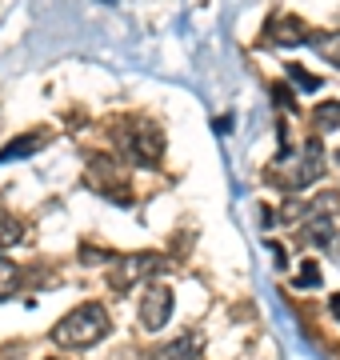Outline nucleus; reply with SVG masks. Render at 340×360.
Here are the masks:
<instances>
[{"label": "nucleus", "instance_id": "f257e3e1", "mask_svg": "<svg viewBox=\"0 0 340 360\" xmlns=\"http://www.w3.org/2000/svg\"><path fill=\"white\" fill-rule=\"evenodd\" d=\"M325 176V148H320V141H308L304 148H296V153H280L268 165V180H273L276 188H285V193H304L308 184H316V180Z\"/></svg>", "mask_w": 340, "mask_h": 360}, {"label": "nucleus", "instance_id": "f03ea898", "mask_svg": "<svg viewBox=\"0 0 340 360\" xmlns=\"http://www.w3.org/2000/svg\"><path fill=\"white\" fill-rule=\"evenodd\" d=\"M108 328H112V321H108L105 304L89 300V304H77V309H72L65 321L53 328V345L56 348H68V352H77V348H92V345H100V340L108 336Z\"/></svg>", "mask_w": 340, "mask_h": 360}, {"label": "nucleus", "instance_id": "7ed1b4c3", "mask_svg": "<svg viewBox=\"0 0 340 360\" xmlns=\"http://www.w3.org/2000/svg\"><path fill=\"white\" fill-rule=\"evenodd\" d=\"M117 144H120V156L132 160V165H140V168L160 165V156H164V132L152 120H144V116H132V120L120 124Z\"/></svg>", "mask_w": 340, "mask_h": 360}, {"label": "nucleus", "instance_id": "20e7f679", "mask_svg": "<svg viewBox=\"0 0 340 360\" xmlns=\"http://www.w3.org/2000/svg\"><path fill=\"white\" fill-rule=\"evenodd\" d=\"M164 269V260L157 252H129V257H120L112 269H108V284L117 288V292H132L144 276H157Z\"/></svg>", "mask_w": 340, "mask_h": 360}, {"label": "nucleus", "instance_id": "39448f33", "mask_svg": "<svg viewBox=\"0 0 340 360\" xmlns=\"http://www.w3.org/2000/svg\"><path fill=\"white\" fill-rule=\"evenodd\" d=\"M169 321H172V288L152 281L140 296V324L148 333H160Z\"/></svg>", "mask_w": 340, "mask_h": 360}, {"label": "nucleus", "instance_id": "423d86ee", "mask_svg": "<svg viewBox=\"0 0 340 360\" xmlns=\"http://www.w3.org/2000/svg\"><path fill=\"white\" fill-rule=\"evenodd\" d=\"M89 188L112 196L117 205H129V188L120 184V172H117V165H112L108 156H96V160H92V168H89Z\"/></svg>", "mask_w": 340, "mask_h": 360}, {"label": "nucleus", "instance_id": "0eeeda50", "mask_svg": "<svg viewBox=\"0 0 340 360\" xmlns=\"http://www.w3.org/2000/svg\"><path fill=\"white\" fill-rule=\"evenodd\" d=\"M308 25H304L301 16H273L268 20V44L276 49H296V44H308Z\"/></svg>", "mask_w": 340, "mask_h": 360}, {"label": "nucleus", "instance_id": "6e6552de", "mask_svg": "<svg viewBox=\"0 0 340 360\" xmlns=\"http://www.w3.org/2000/svg\"><path fill=\"white\" fill-rule=\"evenodd\" d=\"M301 240L313 248H328L336 240V220L332 212H308V220L301 224Z\"/></svg>", "mask_w": 340, "mask_h": 360}, {"label": "nucleus", "instance_id": "1a4fd4ad", "mask_svg": "<svg viewBox=\"0 0 340 360\" xmlns=\"http://www.w3.org/2000/svg\"><path fill=\"white\" fill-rule=\"evenodd\" d=\"M200 352H204V340H200L197 333H184L176 336V340H169V345L157 352V360H200Z\"/></svg>", "mask_w": 340, "mask_h": 360}, {"label": "nucleus", "instance_id": "9d476101", "mask_svg": "<svg viewBox=\"0 0 340 360\" xmlns=\"http://www.w3.org/2000/svg\"><path fill=\"white\" fill-rule=\"evenodd\" d=\"M40 144H48V132H28V136H16L4 153H0V165H8V160H20V156H32L40 148Z\"/></svg>", "mask_w": 340, "mask_h": 360}, {"label": "nucleus", "instance_id": "9b49d317", "mask_svg": "<svg viewBox=\"0 0 340 360\" xmlns=\"http://www.w3.org/2000/svg\"><path fill=\"white\" fill-rule=\"evenodd\" d=\"M20 284H25L20 264H13L8 257H0V300H13V296L20 292Z\"/></svg>", "mask_w": 340, "mask_h": 360}, {"label": "nucleus", "instance_id": "f8f14e48", "mask_svg": "<svg viewBox=\"0 0 340 360\" xmlns=\"http://www.w3.org/2000/svg\"><path fill=\"white\" fill-rule=\"evenodd\" d=\"M308 44L325 56L328 65H340V32H313V37H308Z\"/></svg>", "mask_w": 340, "mask_h": 360}, {"label": "nucleus", "instance_id": "ddd939ff", "mask_svg": "<svg viewBox=\"0 0 340 360\" xmlns=\"http://www.w3.org/2000/svg\"><path fill=\"white\" fill-rule=\"evenodd\" d=\"M313 129H316V136H320V132L340 129V101H328V104L316 108V112H313Z\"/></svg>", "mask_w": 340, "mask_h": 360}, {"label": "nucleus", "instance_id": "4468645a", "mask_svg": "<svg viewBox=\"0 0 340 360\" xmlns=\"http://www.w3.org/2000/svg\"><path fill=\"white\" fill-rule=\"evenodd\" d=\"M20 236H25V224H20L16 217H8V212H0V252L20 245Z\"/></svg>", "mask_w": 340, "mask_h": 360}, {"label": "nucleus", "instance_id": "2eb2a0df", "mask_svg": "<svg viewBox=\"0 0 340 360\" xmlns=\"http://www.w3.org/2000/svg\"><path fill=\"white\" fill-rule=\"evenodd\" d=\"M285 72H288L292 80H296V89H301V92H316V89H325V80L313 77V72H308L304 65H288Z\"/></svg>", "mask_w": 340, "mask_h": 360}, {"label": "nucleus", "instance_id": "dca6fc26", "mask_svg": "<svg viewBox=\"0 0 340 360\" xmlns=\"http://www.w3.org/2000/svg\"><path fill=\"white\" fill-rule=\"evenodd\" d=\"M320 281H325V276H320V264H316V260H304L301 269H296V276H292L296 288H316Z\"/></svg>", "mask_w": 340, "mask_h": 360}, {"label": "nucleus", "instance_id": "f3484780", "mask_svg": "<svg viewBox=\"0 0 340 360\" xmlns=\"http://www.w3.org/2000/svg\"><path fill=\"white\" fill-rule=\"evenodd\" d=\"M80 260H84V264H105L108 252H105V248H89V245H84V248H80Z\"/></svg>", "mask_w": 340, "mask_h": 360}, {"label": "nucleus", "instance_id": "a211bd4d", "mask_svg": "<svg viewBox=\"0 0 340 360\" xmlns=\"http://www.w3.org/2000/svg\"><path fill=\"white\" fill-rule=\"evenodd\" d=\"M328 312H332V321H340V292L328 300Z\"/></svg>", "mask_w": 340, "mask_h": 360}, {"label": "nucleus", "instance_id": "6ab92c4d", "mask_svg": "<svg viewBox=\"0 0 340 360\" xmlns=\"http://www.w3.org/2000/svg\"><path fill=\"white\" fill-rule=\"evenodd\" d=\"M332 245H336V260H340V240H332Z\"/></svg>", "mask_w": 340, "mask_h": 360}, {"label": "nucleus", "instance_id": "aec40b11", "mask_svg": "<svg viewBox=\"0 0 340 360\" xmlns=\"http://www.w3.org/2000/svg\"><path fill=\"white\" fill-rule=\"evenodd\" d=\"M48 360H60V356H48Z\"/></svg>", "mask_w": 340, "mask_h": 360}]
</instances>
